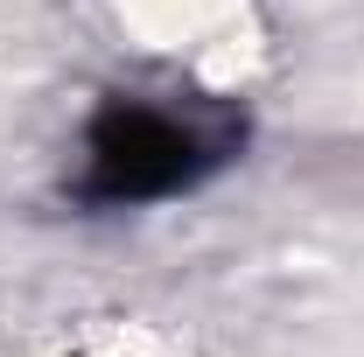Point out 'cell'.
Returning a JSON list of instances; mask_svg holds the SVG:
<instances>
[{"label": "cell", "mask_w": 364, "mask_h": 357, "mask_svg": "<svg viewBox=\"0 0 364 357\" xmlns=\"http://www.w3.org/2000/svg\"><path fill=\"white\" fill-rule=\"evenodd\" d=\"M238 119L210 98H112L98 105L85 134V176L77 196L85 203H154V196H182L210 169H225L238 154Z\"/></svg>", "instance_id": "obj_1"}]
</instances>
